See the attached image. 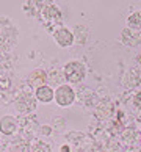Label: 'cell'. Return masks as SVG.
Returning a JSON list of instances; mask_svg holds the SVG:
<instances>
[{"label":"cell","instance_id":"obj_1","mask_svg":"<svg viewBox=\"0 0 141 152\" xmlns=\"http://www.w3.org/2000/svg\"><path fill=\"white\" fill-rule=\"evenodd\" d=\"M63 72H64V78L69 83H80L85 78V75H86V69H85L83 63H80V61L66 63Z\"/></svg>","mask_w":141,"mask_h":152},{"label":"cell","instance_id":"obj_2","mask_svg":"<svg viewBox=\"0 0 141 152\" xmlns=\"http://www.w3.org/2000/svg\"><path fill=\"white\" fill-rule=\"evenodd\" d=\"M75 100V91L71 85H60L55 89V102L60 107H69Z\"/></svg>","mask_w":141,"mask_h":152},{"label":"cell","instance_id":"obj_3","mask_svg":"<svg viewBox=\"0 0 141 152\" xmlns=\"http://www.w3.org/2000/svg\"><path fill=\"white\" fill-rule=\"evenodd\" d=\"M53 38H55V42L58 44L60 47H71L75 41V36L69 28L66 27H60L58 30L53 31Z\"/></svg>","mask_w":141,"mask_h":152},{"label":"cell","instance_id":"obj_4","mask_svg":"<svg viewBox=\"0 0 141 152\" xmlns=\"http://www.w3.org/2000/svg\"><path fill=\"white\" fill-rule=\"evenodd\" d=\"M16 130H18V122L13 116H3L2 119H0V132L3 135H14Z\"/></svg>","mask_w":141,"mask_h":152},{"label":"cell","instance_id":"obj_5","mask_svg":"<svg viewBox=\"0 0 141 152\" xmlns=\"http://www.w3.org/2000/svg\"><path fill=\"white\" fill-rule=\"evenodd\" d=\"M36 99L39 100V102H42V104H49V102H52V100L55 99V91L50 86L47 85H44L41 88H36Z\"/></svg>","mask_w":141,"mask_h":152},{"label":"cell","instance_id":"obj_6","mask_svg":"<svg viewBox=\"0 0 141 152\" xmlns=\"http://www.w3.org/2000/svg\"><path fill=\"white\" fill-rule=\"evenodd\" d=\"M16 108H18V111H20V113H30V111H33L36 108V102H35V99L30 97V96H24V97H20L18 102H16Z\"/></svg>","mask_w":141,"mask_h":152},{"label":"cell","instance_id":"obj_7","mask_svg":"<svg viewBox=\"0 0 141 152\" xmlns=\"http://www.w3.org/2000/svg\"><path fill=\"white\" fill-rule=\"evenodd\" d=\"M46 80H47V74L42 69L33 71L30 74V77H28V83H30L31 86H36V88L44 86V85H46Z\"/></svg>","mask_w":141,"mask_h":152},{"label":"cell","instance_id":"obj_8","mask_svg":"<svg viewBox=\"0 0 141 152\" xmlns=\"http://www.w3.org/2000/svg\"><path fill=\"white\" fill-rule=\"evenodd\" d=\"M140 82H141V72L137 69V67H132V69L129 71L126 80H124V85H126L129 89H132L135 86H138Z\"/></svg>","mask_w":141,"mask_h":152},{"label":"cell","instance_id":"obj_9","mask_svg":"<svg viewBox=\"0 0 141 152\" xmlns=\"http://www.w3.org/2000/svg\"><path fill=\"white\" fill-rule=\"evenodd\" d=\"M127 25L130 31H141V11L132 13L127 19Z\"/></svg>","mask_w":141,"mask_h":152},{"label":"cell","instance_id":"obj_10","mask_svg":"<svg viewBox=\"0 0 141 152\" xmlns=\"http://www.w3.org/2000/svg\"><path fill=\"white\" fill-rule=\"evenodd\" d=\"M9 152H31V146L25 141H18L9 148Z\"/></svg>","mask_w":141,"mask_h":152},{"label":"cell","instance_id":"obj_11","mask_svg":"<svg viewBox=\"0 0 141 152\" xmlns=\"http://www.w3.org/2000/svg\"><path fill=\"white\" fill-rule=\"evenodd\" d=\"M122 41H124V44H127V46H137L140 42L137 36H133V38L130 36V30L129 28H126L122 31Z\"/></svg>","mask_w":141,"mask_h":152},{"label":"cell","instance_id":"obj_12","mask_svg":"<svg viewBox=\"0 0 141 152\" xmlns=\"http://www.w3.org/2000/svg\"><path fill=\"white\" fill-rule=\"evenodd\" d=\"M31 152H52V148L44 141H35L31 144Z\"/></svg>","mask_w":141,"mask_h":152},{"label":"cell","instance_id":"obj_13","mask_svg":"<svg viewBox=\"0 0 141 152\" xmlns=\"http://www.w3.org/2000/svg\"><path fill=\"white\" fill-rule=\"evenodd\" d=\"M39 129H41L39 132H41V135H44V137H49V135L52 133V127H50V126H42Z\"/></svg>","mask_w":141,"mask_h":152},{"label":"cell","instance_id":"obj_14","mask_svg":"<svg viewBox=\"0 0 141 152\" xmlns=\"http://www.w3.org/2000/svg\"><path fill=\"white\" fill-rule=\"evenodd\" d=\"M133 102H135V105H137V107H140V108H141V91L135 94V97H133Z\"/></svg>","mask_w":141,"mask_h":152},{"label":"cell","instance_id":"obj_15","mask_svg":"<svg viewBox=\"0 0 141 152\" xmlns=\"http://www.w3.org/2000/svg\"><path fill=\"white\" fill-rule=\"evenodd\" d=\"M60 152H71V146L69 144H63L61 149H60Z\"/></svg>","mask_w":141,"mask_h":152},{"label":"cell","instance_id":"obj_16","mask_svg":"<svg viewBox=\"0 0 141 152\" xmlns=\"http://www.w3.org/2000/svg\"><path fill=\"white\" fill-rule=\"evenodd\" d=\"M138 63H140V64H141V53H140V55H138Z\"/></svg>","mask_w":141,"mask_h":152}]
</instances>
